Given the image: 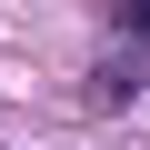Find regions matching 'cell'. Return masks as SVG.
<instances>
[{"label": "cell", "instance_id": "obj_1", "mask_svg": "<svg viewBox=\"0 0 150 150\" xmlns=\"http://www.w3.org/2000/svg\"><path fill=\"white\" fill-rule=\"evenodd\" d=\"M120 30H130V40H150V0H120Z\"/></svg>", "mask_w": 150, "mask_h": 150}]
</instances>
